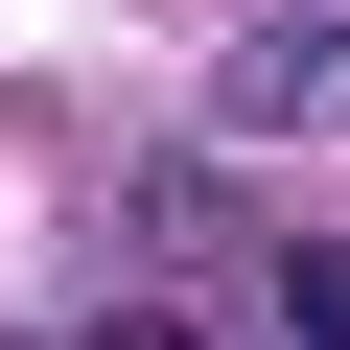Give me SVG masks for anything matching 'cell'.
Returning <instances> with one entry per match:
<instances>
[{
    "instance_id": "obj_1",
    "label": "cell",
    "mask_w": 350,
    "mask_h": 350,
    "mask_svg": "<svg viewBox=\"0 0 350 350\" xmlns=\"http://www.w3.org/2000/svg\"><path fill=\"white\" fill-rule=\"evenodd\" d=\"M257 350H350V234H304V257L257 280Z\"/></svg>"
}]
</instances>
